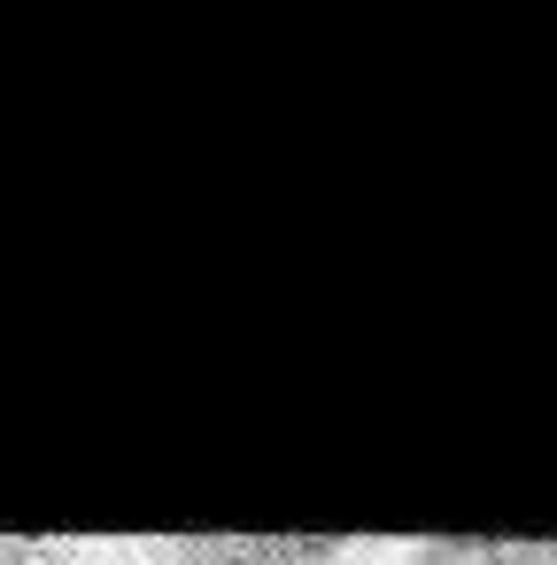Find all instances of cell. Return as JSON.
Wrapping results in <instances>:
<instances>
[{"mask_svg": "<svg viewBox=\"0 0 557 565\" xmlns=\"http://www.w3.org/2000/svg\"><path fill=\"white\" fill-rule=\"evenodd\" d=\"M364 565H557V542H495V534H418L372 542Z\"/></svg>", "mask_w": 557, "mask_h": 565, "instance_id": "obj_2", "label": "cell"}, {"mask_svg": "<svg viewBox=\"0 0 557 565\" xmlns=\"http://www.w3.org/2000/svg\"><path fill=\"white\" fill-rule=\"evenodd\" d=\"M372 534H140L109 565H364Z\"/></svg>", "mask_w": 557, "mask_h": 565, "instance_id": "obj_1", "label": "cell"}, {"mask_svg": "<svg viewBox=\"0 0 557 565\" xmlns=\"http://www.w3.org/2000/svg\"><path fill=\"white\" fill-rule=\"evenodd\" d=\"M0 565H109L94 534H0Z\"/></svg>", "mask_w": 557, "mask_h": 565, "instance_id": "obj_3", "label": "cell"}]
</instances>
